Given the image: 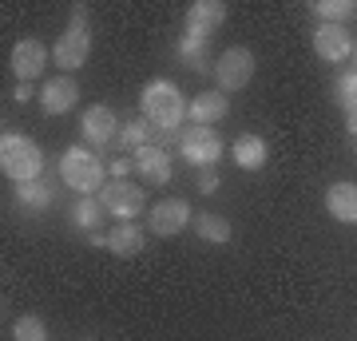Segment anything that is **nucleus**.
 Returning a JSON list of instances; mask_svg holds the SVG:
<instances>
[{
	"mask_svg": "<svg viewBox=\"0 0 357 341\" xmlns=\"http://www.w3.org/2000/svg\"><path fill=\"white\" fill-rule=\"evenodd\" d=\"M187 107H191V103L183 100V91H178L171 79H151V84L139 91V112L151 119L155 131H167V135L187 119Z\"/></svg>",
	"mask_w": 357,
	"mask_h": 341,
	"instance_id": "nucleus-1",
	"label": "nucleus"
},
{
	"mask_svg": "<svg viewBox=\"0 0 357 341\" xmlns=\"http://www.w3.org/2000/svg\"><path fill=\"white\" fill-rule=\"evenodd\" d=\"M0 171L13 179L16 187L20 183H36L44 175V151L28 135H16V131H4L0 135Z\"/></svg>",
	"mask_w": 357,
	"mask_h": 341,
	"instance_id": "nucleus-2",
	"label": "nucleus"
},
{
	"mask_svg": "<svg viewBox=\"0 0 357 341\" xmlns=\"http://www.w3.org/2000/svg\"><path fill=\"white\" fill-rule=\"evenodd\" d=\"M60 183H68L79 199L100 195V190H103V163H100V155L84 151V147H68V151L60 155Z\"/></svg>",
	"mask_w": 357,
	"mask_h": 341,
	"instance_id": "nucleus-3",
	"label": "nucleus"
},
{
	"mask_svg": "<svg viewBox=\"0 0 357 341\" xmlns=\"http://www.w3.org/2000/svg\"><path fill=\"white\" fill-rule=\"evenodd\" d=\"M88 56H91V32L84 24V8H76L72 24L64 28V36L56 40V48H52V60H56L60 72H76V68L88 63Z\"/></svg>",
	"mask_w": 357,
	"mask_h": 341,
	"instance_id": "nucleus-4",
	"label": "nucleus"
},
{
	"mask_svg": "<svg viewBox=\"0 0 357 341\" xmlns=\"http://www.w3.org/2000/svg\"><path fill=\"white\" fill-rule=\"evenodd\" d=\"M100 202L119 222H135V215H143V206H147V190L135 187L131 179H112V183H103Z\"/></svg>",
	"mask_w": 357,
	"mask_h": 341,
	"instance_id": "nucleus-5",
	"label": "nucleus"
},
{
	"mask_svg": "<svg viewBox=\"0 0 357 341\" xmlns=\"http://www.w3.org/2000/svg\"><path fill=\"white\" fill-rule=\"evenodd\" d=\"M178 151H183V159L191 167H215L218 159H222V151H227V143H222V135H218L215 127H187L183 135H178Z\"/></svg>",
	"mask_w": 357,
	"mask_h": 341,
	"instance_id": "nucleus-6",
	"label": "nucleus"
},
{
	"mask_svg": "<svg viewBox=\"0 0 357 341\" xmlns=\"http://www.w3.org/2000/svg\"><path fill=\"white\" fill-rule=\"evenodd\" d=\"M215 79H218V91H243L255 79V52L243 48V44L227 48L215 63Z\"/></svg>",
	"mask_w": 357,
	"mask_h": 341,
	"instance_id": "nucleus-7",
	"label": "nucleus"
},
{
	"mask_svg": "<svg viewBox=\"0 0 357 341\" xmlns=\"http://www.w3.org/2000/svg\"><path fill=\"white\" fill-rule=\"evenodd\" d=\"M187 222H191V202L187 199H163V202H155L151 215H147V227H151V234H159V238L183 234Z\"/></svg>",
	"mask_w": 357,
	"mask_h": 341,
	"instance_id": "nucleus-8",
	"label": "nucleus"
},
{
	"mask_svg": "<svg viewBox=\"0 0 357 341\" xmlns=\"http://www.w3.org/2000/svg\"><path fill=\"white\" fill-rule=\"evenodd\" d=\"M79 131H84V139H88L91 147H107V143L119 135V119H115L112 107L91 103L88 112H84V119H79Z\"/></svg>",
	"mask_w": 357,
	"mask_h": 341,
	"instance_id": "nucleus-9",
	"label": "nucleus"
},
{
	"mask_svg": "<svg viewBox=\"0 0 357 341\" xmlns=\"http://www.w3.org/2000/svg\"><path fill=\"white\" fill-rule=\"evenodd\" d=\"M222 20H227V4L222 0H195L191 8H187V36L206 40Z\"/></svg>",
	"mask_w": 357,
	"mask_h": 341,
	"instance_id": "nucleus-10",
	"label": "nucleus"
},
{
	"mask_svg": "<svg viewBox=\"0 0 357 341\" xmlns=\"http://www.w3.org/2000/svg\"><path fill=\"white\" fill-rule=\"evenodd\" d=\"M314 52L326 63H342L354 52V36L342 24H318V32H314Z\"/></svg>",
	"mask_w": 357,
	"mask_h": 341,
	"instance_id": "nucleus-11",
	"label": "nucleus"
},
{
	"mask_svg": "<svg viewBox=\"0 0 357 341\" xmlns=\"http://www.w3.org/2000/svg\"><path fill=\"white\" fill-rule=\"evenodd\" d=\"M76 100H79V88H76V79H68V76H56V79H48V84L40 88V107H44V115L72 112Z\"/></svg>",
	"mask_w": 357,
	"mask_h": 341,
	"instance_id": "nucleus-12",
	"label": "nucleus"
},
{
	"mask_svg": "<svg viewBox=\"0 0 357 341\" xmlns=\"http://www.w3.org/2000/svg\"><path fill=\"white\" fill-rule=\"evenodd\" d=\"M227 91H218V88H211V91H199L191 100V107H187V119H191L195 127H215L218 119H227Z\"/></svg>",
	"mask_w": 357,
	"mask_h": 341,
	"instance_id": "nucleus-13",
	"label": "nucleus"
},
{
	"mask_svg": "<svg viewBox=\"0 0 357 341\" xmlns=\"http://www.w3.org/2000/svg\"><path fill=\"white\" fill-rule=\"evenodd\" d=\"M135 175H139L143 183H151V187L171 183V159H167L163 147H155V143L135 147Z\"/></svg>",
	"mask_w": 357,
	"mask_h": 341,
	"instance_id": "nucleus-14",
	"label": "nucleus"
},
{
	"mask_svg": "<svg viewBox=\"0 0 357 341\" xmlns=\"http://www.w3.org/2000/svg\"><path fill=\"white\" fill-rule=\"evenodd\" d=\"M44 63H48V48H44L40 40H16V48H13V72H16V79L44 76Z\"/></svg>",
	"mask_w": 357,
	"mask_h": 341,
	"instance_id": "nucleus-15",
	"label": "nucleus"
},
{
	"mask_svg": "<svg viewBox=\"0 0 357 341\" xmlns=\"http://www.w3.org/2000/svg\"><path fill=\"white\" fill-rule=\"evenodd\" d=\"M103 250H112L115 258H135L143 250V230L135 222H115L107 234H103Z\"/></svg>",
	"mask_w": 357,
	"mask_h": 341,
	"instance_id": "nucleus-16",
	"label": "nucleus"
},
{
	"mask_svg": "<svg viewBox=\"0 0 357 341\" xmlns=\"http://www.w3.org/2000/svg\"><path fill=\"white\" fill-rule=\"evenodd\" d=\"M266 139L262 135H238L230 143V159L243 167V171H262L266 167Z\"/></svg>",
	"mask_w": 357,
	"mask_h": 341,
	"instance_id": "nucleus-17",
	"label": "nucleus"
},
{
	"mask_svg": "<svg viewBox=\"0 0 357 341\" xmlns=\"http://www.w3.org/2000/svg\"><path fill=\"white\" fill-rule=\"evenodd\" d=\"M326 211L337 222H357V183H333L326 190Z\"/></svg>",
	"mask_w": 357,
	"mask_h": 341,
	"instance_id": "nucleus-18",
	"label": "nucleus"
},
{
	"mask_svg": "<svg viewBox=\"0 0 357 341\" xmlns=\"http://www.w3.org/2000/svg\"><path fill=\"white\" fill-rule=\"evenodd\" d=\"M103 218V202L96 199V195H88V199L76 202V211H72V222H76L79 230H96Z\"/></svg>",
	"mask_w": 357,
	"mask_h": 341,
	"instance_id": "nucleus-19",
	"label": "nucleus"
},
{
	"mask_svg": "<svg viewBox=\"0 0 357 341\" xmlns=\"http://www.w3.org/2000/svg\"><path fill=\"white\" fill-rule=\"evenodd\" d=\"M314 13H318L326 24H342V20L357 16V4H354V0H318V4H314Z\"/></svg>",
	"mask_w": 357,
	"mask_h": 341,
	"instance_id": "nucleus-20",
	"label": "nucleus"
},
{
	"mask_svg": "<svg viewBox=\"0 0 357 341\" xmlns=\"http://www.w3.org/2000/svg\"><path fill=\"white\" fill-rule=\"evenodd\" d=\"M199 238L218 246V242H230V222L218 215H199Z\"/></svg>",
	"mask_w": 357,
	"mask_h": 341,
	"instance_id": "nucleus-21",
	"label": "nucleus"
},
{
	"mask_svg": "<svg viewBox=\"0 0 357 341\" xmlns=\"http://www.w3.org/2000/svg\"><path fill=\"white\" fill-rule=\"evenodd\" d=\"M13 338L16 341H48V326H44L36 314H24V317H16Z\"/></svg>",
	"mask_w": 357,
	"mask_h": 341,
	"instance_id": "nucleus-22",
	"label": "nucleus"
},
{
	"mask_svg": "<svg viewBox=\"0 0 357 341\" xmlns=\"http://www.w3.org/2000/svg\"><path fill=\"white\" fill-rule=\"evenodd\" d=\"M16 199L24 202V206H32V211H40V206L52 202V190L44 187V183H20V187H16Z\"/></svg>",
	"mask_w": 357,
	"mask_h": 341,
	"instance_id": "nucleus-23",
	"label": "nucleus"
},
{
	"mask_svg": "<svg viewBox=\"0 0 357 341\" xmlns=\"http://www.w3.org/2000/svg\"><path fill=\"white\" fill-rule=\"evenodd\" d=\"M337 100H342L345 112H357V72H345L337 79Z\"/></svg>",
	"mask_w": 357,
	"mask_h": 341,
	"instance_id": "nucleus-24",
	"label": "nucleus"
},
{
	"mask_svg": "<svg viewBox=\"0 0 357 341\" xmlns=\"http://www.w3.org/2000/svg\"><path fill=\"white\" fill-rule=\"evenodd\" d=\"M147 127L143 123H128V131H123V143H131V147H135V143H139V147H147Z\"/></svg>",
	"mask_w": 357,
	"mask_h": 341,
	"instance_id": "nucleus-25",
	"label": "nucleus"
},
{
	"mask_svg": "<svg viewBox=\"0 0 357 341\" xmlns=\"http://www.w3.org/2000/svg\"><path fill=\"white\" fill-rule=\"evenodd\" d=\"M199 190H203V195H215V190H218V175H215V171H203V179H199Z\"/></svg>",
	"mask_w": 357,
	"mask_h": 341,
	"instance_id": "nucleus-26",
	"label": "nucleus"
},
{
	"mask_svg": "<svg viewBox=\"0 0 357 341\" xmlns=\"http://www.w3.org/2000/svg\"><path fill=\"white\" fill-rule=\"evenodd\" d=\"M345 127H349V135H357V112H345Z\"/></svg>",
	"mask_w": 357,
	"mask_h": 341,
	"instance_id": "nucleus-27",
	"label": "nucleus"
}]
</instances>
